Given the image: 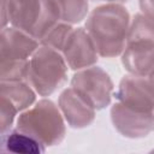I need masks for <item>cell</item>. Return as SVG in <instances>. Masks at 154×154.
I'll use <instances>...</instances> for the list:
<instances>
[{
    "instance_id": "obj_1",
    "label": "cell",
    "mask_w": 154,
    "mask_h": 154,
    "mask_svg": "<svg viewBox=\"0 0 154 154\" xmlns=\"http://www.w3.org/2000/svg\"><path fill=\"white\" fill-rule=\"evenodd\" d=\"M130 16L128 10L117 2L95 7L85 22L100 57L113 58L123 53L126 46Z\"/></svg>"
},
{
    "instance_id": "obj_2",
    "label": "cell",
    "mask_w": 154,
    "mask_h": 154,
    "mask_svg": "<svg viewBox=\"0 0 154 154\" xmlns=\"http://www.w3.org/2000/svg\"><path fill=\"white\" fill-rule=\"evenodd\" d=\"M8 23L42 40L61 19L57 0H6Z\"/></svg>"
},
{
    "instance_id": "obj_3",
    "label": "cell",
    "mask_w": 154,
    "mask_h": 154,
    "mask_svg": "<svg viewBox=\"0 0 154 154\" xmlns=\"http://www.w3.org/2000/svg\"><path fill=\"white\" fill-rule=\"evenodd\" d=\"M17 129L46 147L59 144L66 132L64 116L51 100H40L23 111L17 119Z\"/></svg>"
},
{
    "instance_id": "obj_4",
    "label": "cell",
    "mask_w": 154,
    "mask_h": 154,
    "mask_svg": "<svg viewBox=\"0 0 154 154\" xmlns=\"http://www.w3.org/2000/svg\"><path fill=\"white\" fill-rule=\"evenodd\" d=\"M66 77L67 64L59 51L42 45L31 55L26 81L38 95H51L65 83Z\"/></svg>"
},
{
    "instance_id": "obj_5",
    "label": "cell",
    "mask_w": 154,
    "mask_h": 154,
    "mask_svg": "<svg viewBox=\"0 0 154 154\" xmlns=\"http://www.w3.org/2000/svg\"><path fill=\"white\" fill-rule=\"evenodd\" d=\"M71 87L79 91L95 109L109 105L113 94V82L109 75L99 66L78 70L71 79Z\"/></svg>"
},
{
    "instance_id": "obj_6",
    "label": "cell",
    "mask_w": 154,
    "mask_h": 154,
    "mask_svg": "<svg viewBox=\"0 0 154 154\" xmlns=\"http://www.w3.org/2000/svg\"><path fill=\"white\" fill-rule=\"evenodd\" d=\"M117 101L137 111L153 112L154 84L148 76L129 73L124 76L116 91Z\"/></svg>"
},
{
    "instance_id": "obj_7",
    "label": "cell",
    "mask_w": 154,
    "mask_h": 154,
    "mask_svg": "<svg viewBox=\"0 0 154 154\" xmlns=\"http://www.w3.org/2000/svg\"><path fill=\"white\" fill-rule=\"evenodd\" d=\"M114 128L125 137L141 138L154 131V113L137 111L117 101L111 108Z\"/></svg>"
},
{
    "instance_id": "obj_8",
    "label": "cell",
    "mask_w": 154,
    "mask_h": 154,
    "mask_svg": "<svg viewBox=\"0 0 154 154\" xmlns=\"http://www.w3.org/2000/svg\"><path fill=\"white\" fill-rule=\"evenodd\" d=\"M61 54L66 64L72 70H83L93 66L97 61V49L85 29H73L69 36Z\"/></svg>"
},
{
    "instance_id": "obj_9",
    "label": "cell",
    "mask_w": 154,
    "mask_h": 154,
    "mask_svg": "<svg viewBox=\"0 0 154 154\" xmlns=\"http://www.w3.org/2000/svg\"><path fill=\"white\" fill-rule=\"evenodd\" d=\"M59 108L67 124L75 129L89 126L95 119V107L72 87L60 94Z\"/></svg>"
},
{
    "instance_id": "obj_10",
    "label": "cell",
    "mask_w": 154,
    "mask_h": 154,
    "mask_svg": "<svg viewBox=\"0 0 154 154\" xmlns=\"http://www.w3.org/2000/svg\"><path fill=\"white\" fill-rule=\"evenodd\" d=\"M38 48L37 38L14 26H5L0 34V61L28 60Z\"/></svg>"
},
{
    "instance_id": "obj_11",
    "label": "cell",
    "mask_w": 154,
    "mask_h": 154,
    "mask_svg": "<svg viewBox=\"0 0 154 154\" xmlns=\"http://www.w3.org/2000/svg\"><path fill=\"white\" fill-rule=\"evenodd\" d=\"M122 63L129 73L148 76L154 70V41H128L122 53Z\"/></svg>"
},
{
    "instance_id": "obj_12",
    "label": "cell",
    "mask_w": 154,
    "mask_h": 154,
    "mask_svg": "<svg viewBox=\"0 0 154 154\" xmlns=\"http://www.w3.org/2000/svg\"><path fill=\"white\" fill-rule=\"evenodd\" d=\"M0 96L10 100L18 112H22L35 102L36 91L28 81H1Z\"/></svg>"
},
{
    "instance_id": "obj_13",
    "label": "cell",
    "mask_w": 154,
    "mask_h": 154,
    "mask_svg": "<svg viewBox=\"0 0 154 154\" xmlns=\"http://www.w3.org/2000/svg\"><path fill=\"white\" fill-rule=\"evenodd\" d=\"M46 150V146L36 138L19 131L18 129L8 131L1 136V152L24 153V154H40Z\"/></svg>"
},
{
    "instance_id": "obj_14",
    "label": "cell",
    "mask_w": 154,
    "mask_h": 154,
    "mask_svg": "<svg viewBox=\"0 0 154 154\" xmlns=\"http://www.w3.org/2000/svg\"><path fill=\"white\" fill-rule=\"evenodd\" d=\"M61 20L69 24H75L84 19L88 13V0H57Z\"/></svg>"
},
{
    "instance_id": "obj_15",
    "label": "cell",
    "mask_w": 154,
    "mask_h": 154,
    "mask_svg": "<svg viewBox=\"0 0 154 154\" xmlns=\"http://www.w3.org/2000/svg\"><path fill=\"white\" fill-rule=\"evenodd\" d=\"M135 40L154 41V22L146 17L143 13H136L130 20L126 42Z\"/></svg>"
},
{
    "instance_id": "obj_16",
    "label": "cell",
    "mask_w": 154,
    "mask_h": 154,
    "mask_svg": "<svg viewBox=\"0 0 154 154\" xmlns=\"http://www.w3.org/2000/svg\"><path fill=\"white\" fill-rule=\"evenodd\" d=\"M30 59L28 60H5L0 61L1 81H26Z\"/></svg>"
},
{
    "instance_id": "obj_17",
    "label": "cell",
    "mask_w": 154,
    "mask_h": 154,
    "mask_svg": "<svg viewBox=\"0 0 154 154\" xmlns=\"http://www.w3.org/2000/svg\"><path fill=\"white\" fill-rule=\"evenodd\" d=\"M73 28L71 26V24L69 23H58L42 40H41V43L43 46H47V47H51L55 51H59L61 52L69 36L71 35Z\"/></svg>"
},
{
    "instance_id": "obj_18",
    "label": "cell",
    "mask_w": 154,
    "mask_h": 154,
    "mask_svg": "<svg viewBox=\"0 0 154 154\" xmlns=\"http://www.w3.org/2000/svg\"><path fill=\"white\" fill-rule=\"evenodd\" d=\"M18 113L16 106L4 96H0V129L1 136L7 134Z\"/></svg>"
},
{
    "instance_id": "obj_19",
    "label": "cell",
    "mask_w": 154,
    "mask_h": 154,
    "mask_svg": "<svg viewBox=\"0 0 154 154\" xmlns=\"http://www.w3.org/2000/svg\"><path fill=\"white\" fill-rule=\"evenodd\" d=\"M140 8L146 17L154 22V0H140Z\"/></svg>"
},
{
    "instance_id": "obj_20",
    "label": "cell",
    "mask_w": 154,
    "mask_h": 154,
    "mask_svg": "<svg viewBox=\"0 0 154 154\" xmlns=\"http://www.w3.org/2000/svg\"><path fill=\"white\" fill-rule=\"evenodd\" d=\"M148 78H149V79H150V82L154 84V70H153V71H152V72L148 75Z\"/></svg>"
},
{
    "instance_id": "obj_21",
    "label": "cell",
    "mask_w": 154,
    "mask_h": 154,
    "mask_svg": "<svg viewBox=\"0 0 154 154\" xmlns=\"http://www.w3.org/2000/svg\"><path fill=\"white\" fill-rule=\"evenodd\" d=\"M103 1H108V2H125V1H128V0H103Z\"/></svg>"
},
{
    "instance_id": "obj_22",
    "label": "cell",
    "mask_w": 154,
    "mask_h": 154,
    "mask_svg": "<svg viewBox=\"0 0 154 154\" xmlns=\"http://www.w3.org/2000/svg\"><path fill=\"white\" fill-rule=\"evenodd\" d=\"M153 113H154V109H153Z\"/></svg>"
}]
</instances>
